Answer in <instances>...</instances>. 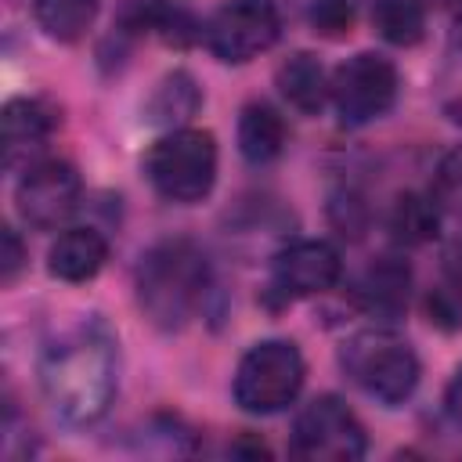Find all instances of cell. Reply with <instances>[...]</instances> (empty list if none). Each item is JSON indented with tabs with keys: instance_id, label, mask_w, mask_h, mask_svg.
<instances>
[{
	"instance_id": "obj_18",
	"label": "cell",
	"mask_w": 462,
	"mask_h": 462,
	"mask_svg": "<svg viewBox=\"0 0 462 462\" xmlns=\"http://www.w3.org/2000/svg\"><path fill=\"white\" fill-rule=\"evenodd\" d=\"M390 231L404 245H426L430 238H437L440 209H437L433 195H419V191L397 195V202L390 209Z\"/></svg>"
},
{
	"instance_id": "obj_3",
	"label": "cell",
	"mask_w": 462,
	"mask_h": 462,
	"mask_svg": "<svg viewBox=\"0 0 462 462\" xmlns=\"http://www.w3.org/2000/svg\"><path fill=\"white\" fill-rule=\"evenodd\" d=\"M339 365L365 397L386 408L404 404L415 393L422 372L411 343L386 328H368L350 336L339 346Z\"/></svg>"
},
{
	"instance_id": "obj_22",
	"label": "cell",
	"mask_w": 462,
	"mask_h": 462,
	"mask_svg": "<svg viewBox=\"0 0 462 462\" xmlns=\"http://www.w3.org/2000/svg\"><path fill=\"white\" fill-rule=\"evenodd\" d=\"M25 260H29V253H25L22 238H18V231L14 227H4L0 231V282L4 285H14V278L22 274Z\"/></svg>"
},
{
	"instance_id": "obj_20",
	"label": "cell",
	"mask_w": 462,
	"mask_h": 462,
	"mask_svg": "<svg viewBox=\"0 0 462 462\" xmlns=\"http://www.w3.org/2000/svg\"><path fill=\"white\" fill-rule=\"evenodd\" d=\"M422 307H426L430 325L444 332H458L462 328V271H448L437 285H430Z\"/></svg>"
},
{
	"instance_id": "obj_15",
	"label": "cell",
	"mask_w": 462,
	"mask_h": 462,
	"mask_svg": "<svg viewBox=\"0 0 462 462\" xmlns=\"http://www.w3.org/2000/svg\"><path fill=\"white\" fill-rule=\"evenodd\" d=\"M238 152L253 166H267L285 152V119L267 101H249L238 112Z\"/></svg>"
},
{
	"instance_id": "obj_9",
	"label": "cell",
	"mask_w": 462,
	"mask_h": 462,
	"mask_svg": "<svg viewBox=\"0 0 462 462\" xmlns=\"http://www.w3.org/2000/svg\"><path fill=\"white\" fill-rule=\"evenodd\" d=\"M18 217L36 231L61 227L79 206V173L65 159H40L29 162L18 188H14Z\"/></svg>"
},
{
	"instance_id": "obj_11",
	"label": "cell",
	"mask_w": 462,
	"mask_h": 462,
	"mask_svg": "<svg viewBox=\"0 0 462 462\" xmlns=\"http://www.w3.org/2000/svg\"><path fill=\"white\" fill-rule=\"evenodd\" d=\"M61 116L51 101L43 97H11L4 105L0 126H4V166H18L29 162L58 130Z\"/></svg>"
},
{
	"instance_id": "obj_6",
	"label": "cell",
	"mask_w": 462,
	"mask_h": 462,
	"mask_svg": "<svg viewBox=\"0 0 462 462\" xmlns=\"http://www.w3.org/2000/svg\"><path fill=\"white\" fill-rule=\"evenodd\" d=\"M282 36L274 0H224L202 25L209 54L224 65H245L271 51Z\"/></svg>"
},
{
	"instance_id": "obj_19",
	"label": "cell",
	"mask_w": 462,
	"mask_h": 462,
	"mask_svg": "<svg viewBox=\"0 0 462 462\" xmlns=\"http://www.w3.org/2000/svg\"><path fill=\"white\" fill-rule=\"evenodd\" d=\"M375 32L393 47H415L426 36V11L419 0H375L372 4Z\"/></svg>"
},
{
	"instance_id": "obj_7",
	"label": "cell",
	"mask_w": 462,
	"mask_h": 462,
	"mask_svg": "<svg viewBox=\"0 0 462 462\" xmlns=\"http://www.w3.org/2000/svg\"><path fill=\"white\" fill-rule=\"evenodd\" d=\"M401 90L397 65L375 51H357L332 72V105L346 126L383 119Z\"/></svg>"
},
{
	"instance_id": "obj_13",
	"label": "cell",
	"mask_w": 462,
	"mask_h": 462,
	"mask_svg": "<svg viewBox=\"0 0 462 462\" xmlns=\"http://www.w3.org/2000/svg\"><path fill=\"white\" fill-rule=\"evenodd\" d=\"M278 94L303 116H318L328 101H332V76L325 72V65L310 54V51H296L289 54L278 72H274Z\"/></svg>"
},
{
	"instance_id": "obj_24",
	"label": "cell",
	"mask_w": 462,
	"mask_h": 462,
	"mask_svg": "<svg viewBox=\"0 0 462 462\" xmlns=\"http://www.w3.org/2000/svg\"><path fill=\"white\" fill-rule=\"evenodd\" d=\"M448 4H451V14L462 22V0H448Z\"/></svg>"
},
{
	"instance_id": "obj_21",
	"label": "cell",
	"mask_w": 462,
	"mask_h": 462,
	"mask_svg": "<svg viewBox=\"0 0 462 462\" xmlns=\"http://www.w3.org/2000/svg\"><path fill=\"white\" fill-rule=\"evenodd\" d=\"M357 11H361V0H314L310 4V29L325 40H343L354 32L357 25Z\"/></svg>"
},
{
	"instance_id": "obj_8",
	"label": "cell",
	"mask_w": 462,
	"mask_h": 462,
	"mask_svg": "<svg viewBox=\"0 0 462 462\" xmlns=\"http://www.w3.org/2000/svg\"><path fill=\"white\" fill-rule=\"evenodd\" d=\"M292 451L300 458L321 462H354L368 451V437L361 419L336 393H321L292 422Z\"/></svg>"
},
{
	"instance_id": "obj_5",
	"label": "cell",
	"mask_w": 462,
	"mask_h": 462,
	"mask_svg": "<svg viewBox=\"0 0 462 462\" xmlns=\"http://www.w3.org/2000/svg\"><path fill=\"white\" fill-rule=\"evenodd\" d=\"M303 354L289 339H263L249 346L235 368L231 393L249 415H274L289 408L303 390Z\"/></svg>"
},
{
	"instance_id": "obj_14",
	"label": "cell",
	"mask_w": 462,
	"mask_h": 462,
	"mask_svg": "<svg viewBox=\"0 0 462 462\" xmlns=\"http://www.w3.org/2000/svg\"><path fill=\"white\" fill-rule=\"evenodd\" d=\"M202 105V90L195 83V76L188 69H173L166 72L155 90L144 101V119L152 126H166V130H180Z\"/></svg>"
},
{
	"instance_id": "obj_2",
	"label": "cell",
	"mask_w": 462,
	"mask_h": 462,
	"mask_svg": "<svg viewBox=\"0 0 462 462\" xmlns=\"http://www.w3.org/2000/svg\"><path fill=\"white\" fill-rule=\"evenodd\" d=\"M206 289H209V263L195 242L166 238L141 256L137 307L155 328L162 332L184 328L202 307Z\"/></svg>"
},
{
	"instance_id": "obj_12",
	"label": "cell",
	"mask_w": 462,
	"mask_h": 462,
	"mask_svg": "<svg viewBox=\"0 0 462 462\" xmlns=\"http://www.w3.org/2000/svg\"><path fill=\"white\" fill-rule=\"evenodd\" d=\"M105 260H108V242H105L101 231H94V227H69V231H61L54 238V245L47 253V271L58 282L79 285V282L97 278Z\"/></svg>"
},
{
	"instance_id": "obj_1",
	"label": "cell",
	"mask_w": 462,
	"mask_h": 462,
	"mask_svg": "<svg viewBox=\"0 0 462 462\" xmlns=\"http://www.w3.org/2000/svg\"><path fill=\"white\" fill-rule=\"evenodd\" d=\"M119 383V354L116 336L105 321L83 318L58 332L40 354V390L58 419L72 426L97 422Z\"/></svg>"
},
{
	"instance_id": "obj_23",
	"label": "cell",
	"mask_w": 462,
	"mask_h": 462,
	"mask_svg": "<svg viewBox=\"0 0 462 462\" xmlns=\"http://www.w3.org/2000/svg\"><path fill=\"white\" fill-rule=\"evenodd\" d=\"M444 408H448V415L455 419V426H462V365L455 368V375H451V383H448Z\"/></svg>"
},
{
	"instance_id": "obj_4",
	"label": "cell",
	"mask_w": 462,
	"mask_h": 462,
	"mask_svg": "<svg viewBox=\"0 0 462 462\" xmlns=\"http://www.w3.org/2000/svg\"><path fill=\"white\" fill-rule=\"evenodd\" d=\"M144 177L166 202H202L217 184V137L191 126L162 134L144 152Z\"/></svg>"
},
{
	"instance_id": "obj_10",
	"label": "cell",
	"mask_w": 462,
	"mask_h": 462,
	"mask_svg": "<svg viewBox=\"0 0 462 462\" xmlns=\"http://www.w3.org/2000/svg\"><path fill=\"white\" fill-rule=\"evenodd\" d=\"M343 274V260L339 249L325 238H300L292 245H285L274 263H271V292L282 303L303 300V296H318L325 289H332Z\"/></svg>"
},
{
	"instance_id": "obj_17",
	"label": "cell",
	"mask_w": 462,
	"mask_h": 462,
	"mask_svg": "<svg viewBox=\"0 0 462 462\" xmlns=\"http://www.w3.org/2000/svg\"><path fill=\"white\" fill-rule=\"evenodd\" d=\"M101 11V0H32V18L43 29V36L58 43H76L90 32L94 18Z\"/></svg>"
},
{
	"instance_id": "obj_16",
	"label": "cell",
	"mask_w": 462,
	"mask_h": 462,
	"mask_svg": "<svg viewBox=\"0 0 462 462\" xmlns=\"http://www.w3.org/2000/svg\"><path fill=\"white\" fill-rule=\"evenodd\" d=\"M408 285H411V271L408 263L393 260V256H379L357 282V300L375 310V314H401L408 303Z\"/></svg>"
}]
</instances>
